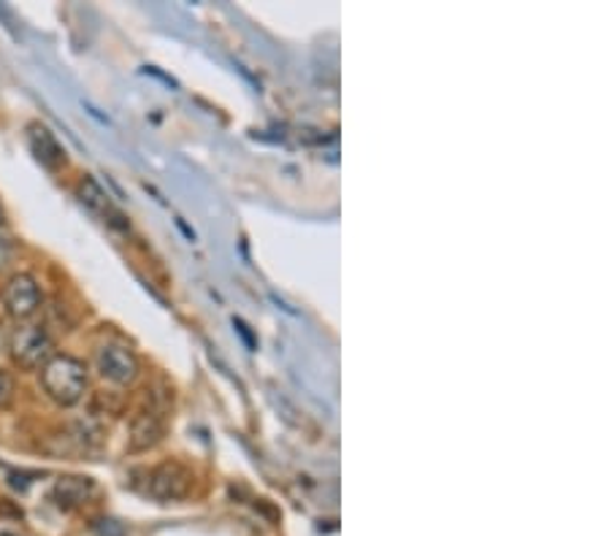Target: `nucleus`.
<instances>
[{
	"label": "nucleus",
	"mask_w": 609,
	"mask_h": 536,
	"mask_svg": "<svg viewBox=\"0 0 609 536\" xmlns=\"http://www.w3.org/2000/svg\"><path fill=\"white\" fill-rule=\"evenodd\" d=\"M9 353L16 366L25 372H36V368L47 366L49 357L55 355V344L42 326H20L11 333Z\"/></svg>",
	"instance_id": "obj_2"
},
{
	"label": "nucleus",
	"mask_w": 609,
	"mask_h": 536,
	"mask_svg": "<svg viewBox=\"0 0 609 536\" xmlns=\"http://www.w3.org/2000/svg\"><path fill=\"white\" fill-rule=\"evenodd\" d=\"M3 223H5V215H3V206H0V228H3Z\"/></svg>",
	"instance_id": "obj_11"
},
{
	"label": "nucleus",
	"mask_w": 609,
	"mask_h": 536,
	"mask_svg": "<svg viewBox=\"0 0 609 536\" xmlns=\"http://www.w3.org/2000/svg\"><path fill=\"white\" fill-rule=\"evenodd\" d=\"M160 436H163V420L154 412H141L134 420V429H130V449H147L158 445Z\"/></svg>",
	"instance_id": "obj_9"
},
{
	"label": "nucleus",
	"mask_w": 609,
	"mask_h": 536,
	"mask_svg": "<svg viewBox=\"0 0 609 536\" xmlns=\"http://www.w3.org/2000/svg\"><path fill=\"white\" fill-rule=\"evenodd\" d=\"M93 491L95 486L90 477H60L55 482V488H51V499L60 506H66V510H71V506L84 504L93 495Z\"/></svg>",
	"instance_id": "obj_8"
},
{
	"label": "nucleus",
	"mask_w": 609,
	"mask_h": 536,
	"mask_svg": "<svg viewBox=\"0 0 609 536\" xmlns=\"http://www.w3.org/2000/svg\"><path fill=\"white\" fill-rule=\"evenodd\" d=\"M11 396H14V379H11V374L0 372V407H5Z\"/></svg>",
	"instance_id": "obj_10"
},
{
	"label": "nucleus",
	"mask_w": 609,
	"mask_h": 536,
	"mask_svg": "<svg viewBox=\"0 0 609 536\" xmlns=\"http://www.w3.org/2000/svg\"><path fill=\"white\" fill-rule=\"evenodd\" d=\"M0 298H3L5 312L16 317V320H27L42 307V287L31 274H14L5 282Z\"/></svg>",
	"instance_id": "obj_4"
},
{
	"label": "nucleus",
	"mask_w": 609,
	"mask_h": 536,
	"mask_svg": "<svg viewBox=\"0 0 609 536\" xmlns=\"http://www.w3.org/2000/svg\"><path fill=\"white\" fill-rule=\"evenodd\" d=\"M79 201H82V204L88 206L93 215L101 217L103 223L112 225V228L128 230V220H125V215L112 204V198L103 193V187L95 182L93 176H84L82 182H79Z\"/></svg>",
	"instance_id": "obj_6"
},
{
	"label": "nucleus",
	"mask_w": 609,
	"mask_h": 536,
	"mask_svg": "<svg viewBox=\"0 0 609 536\" xmlns=\"http://www.w3.org/2000/svg\"><path fill=\"white\" fill-rule=\"evenodd\" d=\"M193 475L182 464H163L149 477V493L158 501H180L189 493Z\"/></svg>",
	"instance_id": "obj_5"
},
{
	"label": "nucleus",
	"mask_w": 609,
	"mask_h": 536,
	"mask_svg": "<svg viewBox=\"0 0 609 536\" xmlns=\"http://www.w3.org/2000/svg\"><path fill=\"white\" fill-rule=\"evenodd\" d=\"M27 144H31L33 155H36L47 169H57V166L66 163V152H62V147L57 144L55 134H51L49 128H44V125L33 123L31 128H27Z\"/></svg>",
	"instance_id": "obj_7"
},
{
	"label": "nucleus",
	"mask_w": 609,
	"mask_h": 536,
	"mask_svg": "<svg viewBox=\"0 0 609 536\" xmlns=\"http://www.w3.org/2000/svg\"><path fill=\"white\" fill-rule=\"evenodd\" d=\"M97 372L114 385H130L139 377V357L123 342H106L95 355Z\"/></svg>",
	"instance_id": "obj_3"
},
{
	"label": "nucleus",
	"mask_w": 609,
	"mask_h": 536,
	"mask_svg": "<svg viewBox=\"0 0 609 536\" xmlns=\"http://www.w3.org/2000/svg\"><path fill=\"white\" fill-rule=\"evenodd\" d=\"M42 388L60 407H73L88 390V368L73 355H51L42 368Z\"/></svg>",
	"instance_id": "obj_1"
}]
</instances>
